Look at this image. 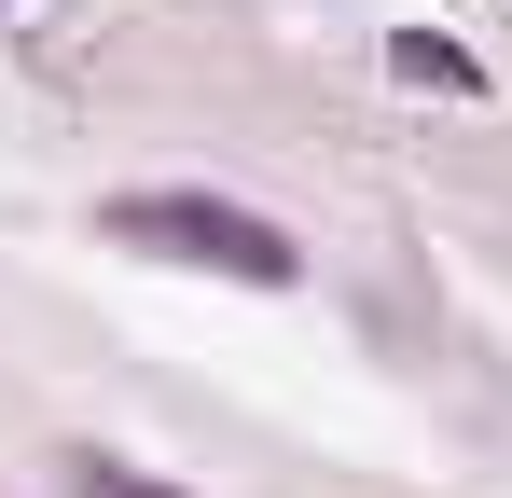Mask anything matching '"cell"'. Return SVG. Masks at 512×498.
I'll return each instance as SVG.
<instances>
[{
	"label": "cell",
	"mask_w": 512,
	"mask_h": 498,
	"mask_svg": "<svg viewBox=\"0 0 512 498\" xmlns=\"http://www.w3.org/2000/svg\"><path fill=\"white\" fill-rule=\"evenodd\" d=\"M111 249L208 263V277H250V291H291V277H305V249L277 236L263 208H222V194H125V208H111Z\"/></svg>",
	"instance_id": "cell-1"
},
{
	"label": "cell",
	"mask_w": 512,
	"mask_h": 498,
	"mask_svg": "<svg viewBox=\"0 0 512 498\" xmlns=\"http://www.w3.org/2000/svg\"><path fill=\"white\" fill-rule=\"evenodd\" d=\"M0 14H14V0H0Z\"/></svg>",
	"instance_id": "cell-3"
},
{
	"label": "cell",
	"mask_w": 512,
	"mask_h": 498,
	"mask_svg": "<svg viewBox=\"0 0 512 498\" xmlns=\"http://www.w3.org/2000/svg\"><path fill=\"white\" fill-rule=\"evenodd\" d=\"M70 498H167L153 471H125V457H70Z\"/></svg>",
	"instance_id": "cell-2"
}]
</instances>
